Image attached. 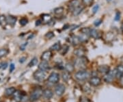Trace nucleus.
Listing matches in <instances>:
<instances>
[{
	"mask_svg": "<svg viewBox=\"0 0 123 102\" xmlns=\"http://www.w3.org/2000/svg\"><path fill=\"white\" fill-rule=\"evenodd\" d=\"M102 21H102L101 19H97V20H95L94 22V25L97 27L99 26L101 23H102Z\"/></svg>",
	"mask_w": 123,
	"mask_h": 102,
	"instance_id": "36",
	"label": "nucleus"
},
{
	"mask_svg": "<svg viewBox=\"0 0 123 102\" xmlns=\"http://www.w3.org/2000/svg\"><path fill=\"white\" fill-rule=\"evenodd\" d=\"M54 33L53 32H49L47 33H46V34L44 35V37L47 39H51L53 37H54Z\"/></svg>",
	"mask_w": 123,
	"mask_h": 102,
	"instance_id": "33",
	"label": "nucleus"
},
{
	"mask_svg": "<svg viewBox=\"0 0 123 102\" xmlns=\"http://www.w3.org/2000/svg\"><path fill=\"white\" fill-rule=\"evenodd\" d=\"M42 22H43L42 20H40V19L37 20V21H36V26H40V25L42 24Z\"/></svg>",
	"mask_w": 123,
	"mask_h": 102,
	"instance_id": "41",
	"label": "nucleus"
},
{
	"mask_svg": "<svg viewBox=\"0 0 123 102\" xmlns=\"http://www.w3.org/2000/svg\"><path fill=\"white\" fill-rule=\"evenodd\" d=\"M47 77V75L45 73V72L43 71H41V70H37L34 73H33V77L34 79L36 81H38V82H43L45 80Z\"/></svg>",
	"mask_w": 123,
	"mask_h": 102,
	"instance_id": "3",
	"label": "nucleus"
},
{
	"mask_svg": "<svg viewBox=\"0 0 123 102\" xmlns=\"http://www.w3.org/2000/svg\"><path fill=\"white\" fill-rule=\"evenodd\" d=\"M85 53H86V51L83 49H81V48H79V49H76L74 51V54L78 58H81V57H84L85 56Z\"/></svg>",
	"mask_w": 123,
	"mask_h": 102,
	"instance_id": "17",
	"label": "nucleus"
},
{
	"mask_svg": "<svg viewBox=\"0 0 123 102\" xmlns=\"http://www.w3.org/2000/svg\"><path fill=\"white\" fill-rule=\"evenodd\" d=\"M43 90L41 88H39V87L35 88L31 92L30 97V101L35 102V101L38 100L40 98L43 96Z\"/></svg>",
	"mask_w": 123,
	"mask_h": 102,
	"instance_id": "1",
	"label": "nucleus"
},
{
	"mask_svg": "<svg viewBox=\"0 0 123 102\" xmlns=\"http://www.w3.org/2000/svg\"><path fill=\"white\" fill-rule=\"evenodd\" d=\"M65 90H66L65 86L64 84H59L55 88V93L56 94V95L60 97V96L64 95Z\"/></svg>",
	"mask_w": 123,
	"mask_h": 102,
	"instance_id": "9",
	"label": "nucleus"
},
{
	"mask_svg": "<svg viewBox=\"0 0 123 102\" xmlns=\"http://www.w3.org/2000/svg\"><path fill=\"white\" fill-rule=\"evenodd\" d=\"M34 36V34H32V35H30V36H29V37H28V39H31V38H33Z\"/></svg>",
	"mask_w": 123,
	"mask_h": 102,
	"instance_id": "45",
	"label": "nucleus"
},
{
	"mask_svg": "<svg viewBox=\"0 0 123 102\" xmlns=\"http://www.w3.org/2000/svg\"><path fill=\"white\" fill-rule=\"evenodd\" d=\"M90 29L91 28H89V27H83L81 29L80 32L82 33V34L86 36H90Z\"/></svg>",
	"mask_w": 123,
	"mask_h": 102,
	"instance_id": "30",
	"label": "nucleus"
},
{
	"mask_svg": "<svg viewBox=\"0 0 123 102\" xmlns=\"http://www.w3.org/2000/svg\"><path fill=\"white\" fill-rule=\"evenodd\" d=\"M7 19H6V17L4 16V15H1L0 16V25L2 27H6V26L7 25Z\"/></svg>",
	"mask_w": 123,
	"mask_h": 102,
	"instance_id": "27",
	"label": "nucleus"
},
{
	"mask_svg": "<svg viewBox=\"0 0 123 102\" xmlns=\"http://www.w3.org/2000/svg\"><path fill=\"white\" fill-rule=\"evenodd\" d=\"M116 69H114L113 71H110L108 73H107L106 75L104 76V81L107 82V83H111L112 82L115 77H116Z\"/></svg>",
	"mask_w": 123,
	"mask_h": 102,
	"instance_id": "4",
	"label": "nucleus"
},
{
	"mask_svg": "<svg viewBox=\"0 0 123 102\" xmlns=\"http://www.w3.org/2000/svg\"><path fill=\"white\" fill-rule=\"evenodd\" d=\"M26 59L27 57H22V58H21L19 59V62H20V63H23V62L26 60Z\"/></svg>",
	"mask_w": 123,
	"mask_h": 102,
	"instance_id": "42",
	"label": "nucleus"
},
{
	"mask_svg": "<svg viewBox=\"0 0 123 102\" xmlns=\"http://www.w3.org/2000/svg\"><path fill=\"white\" fill-rule=\"evenodd\" d=\"M89 84L93 86H98L101 84V79L98 76H92L89 80Z\"/></svg>",
	"mask_w": 123,
	"mask_h": 102,
	"instance_id": "10",
	"label": "nucleus"
},
{
	"mask_svg": "<svg viewBox=\"0 0 123 102\" xmlns=\"http://www.w3.org/2000/svg\"><path fill=\"white\" fill-rule=\"evenodd\" d=\"M97 71L103 75H106L110 71V67L107 65H101L98 67Z\"/></svg>",
	"mask_w": 123,
	"mask_h": 102,
	"instance_id": "11",
	"label": "nucleus"
},
{
	"mask_svg": "<svg viewBox=\"0 0 123 102\" xmlns=\"http://www.w3.org/2000/svg\"><path fill=\"white\" fill-rule=\"evenodd\" d=\"M19 23H20V25H21V26H25L26 24H27V23H28V20H27V18H25V17L22 18V19H20Z\"/></svg>",
	"mask_w": 123,
	"mask_h": 102,
	"instance_id": "34",
	"label": "nucleus"
},
{
	"mask_svg": "<svg viewBox=\"0 0 123 102\" xmlns=\"http://www.w3.org/2000/svg\"><path fill=\"white\" fill-rule=\"evenodd\" d=\"M121 29H122V30H123V25H122V26H121Z\"/></svg>",
	"mask_w": 123,
	"mask_h": 102,
	"instance_id": "46",
	"label": "nucleus"
},
{
	"mask_svg": "<svg viewBox=\"0 0 123 102\" xmlns=\"http://www.w3.org/2000/svg\"><path fill=\"white\" fill-rule=\"evenodd\" d=\"M64 8L62 6L57 7V8H55L53 10L54 14L55 15H57V16H61L62 14L64 13Z\"/></svg>",
	"mask_w": 123,
	"mask_h": 102,
	"instance_id": "25",
	"label": "nucleus"
},
{
	"mask_svg": "<svg viewBox=\"0 0 123 102\" xmlns=\"http://www.w3.org/2000/svg\"><path fill=\"white\" fill-rule=\"evenodd\" d=\"M6 19H7V23L10 25L11 26H14L17 21V17L13 16H8L6 17Z\"/></svg>",
	"mask_w": 123,
	"mask_h": 102,
	"instance_id": "19",
	"label": "nucleus"
},
{
	"mask_svg": "<svg viewBox=\"0 0 123 102\" xmlns=\"http://www.w3.org/2000/svg\"><path fill=\"white\" fill-rule=\"evenodd\" d=\"M70 42L73 45H77L81 43V40L79 39V36H73L70 38Z\"/></svg>",
	"mask_w": 123,
	"mask_h": 102,
	"instance_id": "22",
	"label": "nucleus"
},
{
	"mask_svg": "<svg viewBox=\"0 0 123 102\" xmlns=\"http://www.w3.org/2000/svg\"><path fill=\"white\" fill-rule=\"evenodd\" d=\"M15 91H16V89H15L14 87H9V88H7V89L5 90V95L7 96V97L12 96L15 93Z\"/></svg>",
	"mask_w": 123,
	"mask_h": 102,
	"instance_id": "18",
	"label": "nucleus"
},
{
	"mask_svg": "<svg viewBox=\"0 0 123 102\" xmlns=\"http://www.w3.org/2000/svg\"><path fill=\"white\" fill-rule=\"evenodd\" d=\"M120 84L123 86V76L120 78Z\"/></svg>",
	"mask_w": 123,
	"mask_h": 102,
	"instance_id": "44",
	"label": "nucleus"
},
{
	"mask_svg": "<svg viewBox=\"0 0 123 102\" xmlns=\"http://www.w3.org/2000/svg\"><path fill=\"white\" fill-rule=\"evenodd\" d=\"M81 102H90V101L88 99V98L84 97V99H81Z\"/></svg>",
	"mask_w": 123,
	"mask_h": 102,
	"instance_id": "43",
	"label": "nucleus"
},
{
	"mask_svg": "<svg viewBox=\"0 0 123 102\" xmlns=\"http://www.w3.org/2000/svg\"><path fill=\"white\" fill-rule=\"evenodd\" d=\"M90 36L93 38H95V39H98L101 38V33L98 30H97L96 29H90Z\"/></svg>",
	"mask_w": 123,
	"mask_h": 102,
	"instance_id": "14",
	"label": "nucleus"
},
{
	"mask_svg": "<svg viewBox=\"0 0 123 102\" xmlns=\"http://www.w3.org/2000/svg\"><path fill=\"white\" fill-rule=\"evenodd\" d=\"M8 67V63L6 62H0V69H6Z\"/></svg>",
	"mask_w": 123,
	"mask_h": 102,
	"instance_id": "35",
	"label": "nucleus"
},
{
	"mask_svg": "<svg viewBox=\"0 0 123 102\" xmlns=\"http://www.w3.org/2000/svg\"><path fill=\"white\" fill-rule=\"evenodd\" d=\"M41 18H42L43 22L47 23H49L50 21L52 20V18L51 17V15H49L48 14H42Z\"/></svg>",
	"mask_w": 123,
	"mask_h": 102,
	"instance_id": "24",
	"label": "nucleus"
},
{
	"mask_svg": "<svg viewBox=\"0 0 123 102\" xmlns=\"http://www.w3.org/2000/svg\"><path fill=\"white\" fill-rule=\"evenodd\" d=\"M9 53V50L7 49H0V58L6 56Z\"/></svg>",
	"mask_w": 123,
	"mask_h": 102,
	"instance_id": "29",
	"label": "nucleus"
},
{
	"mask_svg": "<svg viewBox=\"0 0 123 102\" xmlns=\"http://www.w3.org/2000/svg\"><path fill=\"white\" fill-rule=\"evenodd\" d=\"M75 77L79 81H86L90 77V73L86 70H80L75 73Z\"/></svg>",
	"mask_w": 123,
	"mask_h": 102,
	"instance_id": "2",
	"label": "nucleus"
},
{
	"mask_svg": "<svg viewBox=\"0 0 123 102\" xmlns=\"http://www.w3.org/2000/svg\"><path fill=\"white\" fill-rule=\"evenodd\" d=\"M68 49H69V47H68V45H64L63 47H62L61 49L60 50V54H61L62 56H64V55H66V53L68 52Z\"/></svg>",
	"mask_w": 123,
	"mask_h": 102,
	"instance_id": "28",
	"label": "nucleus"
},
{
	"mask_svg": "<svg viewBox=\"0 0 123 102\" xmlns=\"http://www.w3.org/2000/svg\"><path fill=\"white\" fill-rule=\"evenodd\" d=\"M88 62V59L85 58L84 56V57H81V58H78L75 61V67L84 69L87 65Z\"/></svg>",
	"mask_w": 123,
	"mask_h": 102,
	"instance_id": "5",
	"label": "nucleus"
},
{
	"mask_svg": "<svg viewBox=\"0 0 123 102\" xmlns=\"http://www.w3.org/2000/svg\"><path fill=\"white\" fill-rule=\"evenodd\" d=\"M98 9H99V6L98 5H95L94 7H93V8H92V13L93 14H96L98 12Z\"/></svg>",
	"mask_w": 123,
	"mask_h": 102,
	"instance_id": "37",
	"label": "nucleus"
},
{
	"mask_svg": "<svg viewBox=\"0 0 123 102\" xmlns=\"http://www.w3.org/2000/svg\"><path fill=\"white\" fill-rule=\"evenodd\" d=\"M85 6L84 4H81V6H79V7H77V8H76L72 12V15L73 16V17H77V16H78L81 13V12L84 10V7Z\"/></svg>",
	"mask_w": 123,
	"mask_h": 102,
	"instance_id": "15",
	"label": "nucleus"
},
{
	"mask_svg": "<svg viewBox=\"0 0 123 102\" xmlns=\"http://www.w3.org/2000/svg\"><path fill=\"white\" fill-rule=\"evenodd\" d=\"M81 1L85 6H90L92 4L94 0H81Z\"/></svg>",
	"mask_w": 123,
	"mask_h": 102,
	"instance_id": "32",
	"label": "nucleus"
},
{
	"mask_svg": "<svg viewBox=\"0 0 123 102\" xmlns=\"http://www.w3.org/2000/svg\"><path fill=\"white\" fill-rule=\"evenodd\" d=\"M27 43H23V44H22L21 46H20V49L21 50V51H24L25 49V48H26L27 45Z\"/></svg>",
	"mask_w": 123,
	"mask_h": 102,
	"instance_id": "39",
	"label": "nucleus"
},
{
	"mask_svg": "<svg viewBox=\"0 0 123 102\" xmlns=\"http://www.w3.org/2000/svg\"><path fill=\"white\" fill-rule=\"evenodd\" d=\"M75 65H73L72 63L70 62H67L65 66H64V69L66 71L69 72V73H72L75 71Z\"/></svg>",
	"mask_w": 123,
	"mask_h": 102,
	"instance_id": "20",
	"label": "nucleus"
},
{
	"mask_svg": "<svg viewBox=\"0 0 123 102\" xmlns=\"http://www.w3.org/2000/svg\"><path fill=\"white\" fill-rule=\"evenodd\" d=\"M23 95H24L22 93V92L21 90H16L13 95V98L14 101L16 102H21L22 100Z\"/></svg>",
	"mask_w": 123,
	"mask_h": 102,
	"instance_id": "13",
	"label": "nucleus"
},
{
	"mask_svg": "<svg viewBox=\"0 0 123 102\" xmlns=\"http://www.w3.org/2000/svg\"><path fill=\"white\" fill-rule=\"evenodd\" d=\"M14 69H15V66H14V64H10V73H12V71L14 70Z\"/></svg>",
	"mask_w": 123,
	"mask_h": 102,
	"instance_id": "40",
	"label": "nucleus"
},
{
	"mask_svg": "<svg viewBox=\"0 0 123 102\" xmlns=\"http://www.w3.org/2000/svg\"><path fill=\"white\" fill-rule=\"evenodd\" d=\"M53 95V91L50 89H45L43 90V96L46 99H51Z\"/></svg>",
	"mask_w": 123,
	"mask_h": 102,
	"instance_id": "16",
	"label": "nucleus"
},
{
	"mask_svg": "<svg viewBox=\"0 0 123 102\" xmlns=\"http://www.w3.org/2000/svg\"><path fill=\"white\" fill-rule=\"evenodd\" d=\"M62 48V45L60 43V42H57L55 44H53L51 47H50V50L51 51H59Z\"/></svg>",
	"mask_w": 123,
	"mask_h": 102,
	"instance_id": "23",
	"label": "nucleus"
},
{
	"mask_svg": "<svg viewBox=\"0 0 123 102\" xmlns=\"http://www.w3.org/2000/svg\"><path fill=\"white\" fill-rule=\"evenodd\" d=\"M116 77L120 79L122 76H123V65L120 64L116 68Z\"/></svg>",
	"mask_w": 123,
	"mask_h": 102,
	"instance_id": "21",
	"label": "nucleus"
},
{
	"mask_svg": "<svg viewBox=\"0 0 123 102\" xmlns=\"http://www.w3.org/2000/svg\"><path fill=\"white\" fill-rule=\"evenodd\" d=\"M38 63V58H34L30 62H29L28 64V67H32L34 66H35L36 64Z\"/></svg>",
	"mask_w": 123,
	"mask_h": 102,
	"instance_id": "31",
	"label": "nucleus"
},
{
	"mask_svg": "<svg viewBox=\"0 0 123 102\" xmlns=\"http://www.w3.org/2000/svg\"><path fill=\"white\" fill-rule=\"evenodd\" d=\"M51 67L49 65V64L48 62H46V61H42V62L38 64V69L41 70V71H47L49 70H50Z\"/></svg>",
	"mask_w": 123,
	"mask_h": 102,
	"instance_id": "12",
	"label": "nucleus"
},
{
	"mask_svg": "<svg viewBox=\"0 0 123 102\" xmlns=\"http://www.w3.org/2000/svg\"><path fill=\"white\" fill-rule=\"evenodd\" d=\"M120 19V12H117L116 13V17L114 18L115 21H119Z\"/></svg>",
	"mask_w": 123,
	"mask_h": 102,
	"instance_id": "38",
	"label": "nucleus"
},
{
	"mask_svg": "<svg viewBox=\"0 0 123 102\" xmlns=\"http://www.w3.org/2000/svg\"><path fill=\"white\" fill-rule=\"evenodd\" d=\"M53 56V53L51 50H46L44 51L43 53H42L41 56H40V59L42 60V61H46V62H49Z\"/></svg>",
	"mask_w": 123,
	"mask_h": 102,
	"instance_id": "7",
	"label": "nucleus"
},
{
	"mask_svg": "<svg viewBox=\"0 0 123 102\" xmlns=\"http://www.w3.org/2000/svg\"><path fill=\"white\" fill-rule=\"evenodd\" d=\"M81 5V0H70L68 3V10L72 13L76 8Z\"/></svg>",
	"mask_w": 123,
	"mask_h": 102,
	"instance_id": "8",
	"label": "nucleus"
},
{
	"mask_svg": "<svg viewBox=\"0 0 123 102\" xmlns=\"http://www.w3.org/2000/svg\"><path fill=\"white\" fill-rule=\"evenodd\" d=\"M107 1H111V0H107Z\"/></svg>",
	"mask_w": 123,
	"mask_h": 102,
	"instance_id": "47",
	"label": "nucleus"
},
{
	"mask_svg": "<svg viewBox=\"0 0 123 102\" xmlns=\"http://www.w3.org/2000/svg\"><path fill=\"white\" fill-rule=\"evenodd\" d=\"M62 79H63V80H64V82H68L69 81V80L70 79V77H71L70 73L66 71L62 73Z\"/></svg>",
	"mask_w": 123,
	"mask_h": 102,
	"instance_id": "26",
	"label": "nucleus"
},
{
	"mask_svg": "<svg viewBox=\"0 0 123 102\" xmlns=\"http://www.w3.org/2000/svg\"><path fill=\"white\" fill-rule=\"evenodd\" d=\"M60 79V77L59 73H52L48 77L47 81L49 83H51L52 84H57L59 82Z\"/></svg>",
	"mask_w": 123,
	"mask_h": 102,
	"instance_id": "6",
	"label": "nucleus"
}]
</instances>
